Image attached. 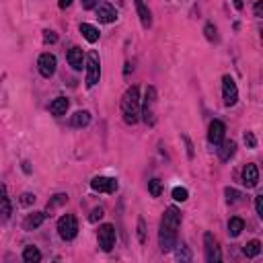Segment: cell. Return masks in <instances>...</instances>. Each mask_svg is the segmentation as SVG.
Wrapping results in <instances>:
<instances>
[{
  "instance_id": "6da1fadb",
  "label": "cell",
  "mask_w": 263,
  "mask_h": 263,
  "mask_svg": "<svg viewBox=\"0 0 263 263\" xmlns=\"http://www.w3.org/2000/svg\"><path fill=\"white\" fill-rule=\"evenodd\" d=\"M179 226H181V212L177 206H169L162 214L159 228V247L162 253H171L175 249Z\"/></svg>"
},
{
  "instance_id": "7a4b0ae2",
  "label": "cell",
  "mask_w": 263,
  "mask_h": 263,
  "mask_svg": "<svg viewBox=\"0 0 263 263\" xmlns=\"http://www.w3.org/2000/svg\"><path fill=\"white\" fill-rule=\"evenodd\" d=\"M121 118L128 125H136L140 121V89L136 84L128 86L121 97Z\"/></svg>"
},
{
  "instance_id": "3957f363",
  "label": "cell",
  "mask_w": 263,
  "mask_h": 263,
  "mask_svg": "<svg viewBox=\"0 0 263 263\" xmlns=\"http://www.w3.org/2000/svg\"><path fill=\"white\" fill-rule=\"evenodd\" d=\"M157 101H159V95L154 86H146V93H144V99H140V120L152 128L157 123Z\"/></svg>"
},
{
  "instance_id": "277c9868",
  "label": "cell",
  "mask_w": 263,
  "mask_h": 263,
  "mask_svg": "<svg viewBox=\"0 0 263 263\" xmlns=\"http://www.w3.org/2000/svg\"><path fill=\"white\" fill-rule=\"evenodd\" d=\"M86 89H93V86L101 81V58L95 50L89 52V58H86Z\"/></svg>"
},
{
  "instance_id": "5b68a950",
  "label": "cell",
  "mask_w": 263,
  "mask_h": 263,
  "mask_svg": "<svg viewBox=\"0 0 263 263\" xmlns=\"http://www.w3.org/2000/svg\"><path fill=\"white\" fill-rule=\"evenodd\" d=\"M58 235H60L62 241H72L79 235V222H76L72 214H64V216L58 220Z\"/></svg>"
},
{
  "instance_id": "8992f818",
  "label": "cell",
  "mask_w": 263,
  "mask_h": 263,
  "mask_svg": "<svg viewBox=\"0 0 263 263\" xmlns=\"http://www.w3.org/2000/svg\"><path fill=\"white\" fill-rule=\"evenodd\" d=\"M222 99L226 107H235L239 101V89H237V82L230 74H224L222 76Z\"/></svg>"
},
{
  "instance_id": "52a82bcc",
  "label": "cell",
  "mask_w": 263,
  "mask_h": 263,
  "mask_svg": "<svg viewBox=\"0 0 263 263\" xmlns=\"http://www.w3.org/2000/svg\"><path fill=\"white\" fill-rule=\"evenodd\" d=\"M97 241H99L101 251L109 253L115 245V226L113 224H101L99 230H97Z\"/></svg>"
},
{
  "instance_id": "ba28073f",
  "label": "cell",
  "mask_w": 263,
  "mask_h": 263,
  "mask_svg": "<svg viewBox=\"0 0 263 263\" xmlns=\"http://www.w3.org/2000/svg\"><path fill=\"white\" fill-rule=\"evenodd\" d=\"M203 253H206V261L208 263H220L222 261V253L218 247V241L214 239L212 232H203Z\"/></svg>"
},
{
  "instance_id": "9c48e42d",
  "label": "cell",
  "mask_w": 263,
  "mask_h": 263,
  "mask_svg": "<svg viewBox=\"0 0 263 263\" xmlns=\"http://www.w3.org/2000/svg\"><path fill=\"white\" fill-rule=\"evenodd\" d=\"M56 68H58V60H56L54 54L45 52L37 58V70H40V74L43 76V79H52V76L56 74Z\"/></svg>"
},
{
  "instance_id": "30bf717a",
  "label": "cell",
  "mask_w": 263,
  "mask_h": 263,
  "mask_svg": "<svg viewBox=\"0 0 263 263\" xmlns=\"http://www.w3.org/2000/svg\"><path fill=\"white\" fill-rule=\"evenodd\" d=\"M91 189L97 193H115L120 189V183L113 177H95L91 181Z\"/></svg>"
},
{
  "instance_id": "8fae6325",
  "label": "cell",
  "mask_w": 263,
  "mask_h": 263,
  "mask_svg": "<svg viewBox=\"0 0 263 263\" xmlns=\"http://www.w3.org/2000/svg\"><path fill=\"white\" fill-rule=\"evenodd\" d=\"M241 179H243V185H245L247 189H253L259 185V169L255 162H249L243 167V173H241Z\"/></svg>"
},
{
  "instance_id": "7c38bea8",
  "label": "cell",
  "mask_w": 263,
  "mask_h": 263,
  "mask_svg": "<svg viewBox=\"0 0 263 263\" xmlns=\"http://www.w3.org/2000/svg\"><path fill=\"white\" fill-rule=\"evenodd\" d=\"M118 8H115L111 2H103L99 4V8H97V19H99V23H105V25H111L118 21Z\"/></svg>"
},
{
  "instance_id": "4fadbf2b",
  "label": "cell",
  "mask_w": 263,
  "mask_h": 263,
  "mask_svg": "<svg viewBox=\"0 0 263 263\" xmlns=\"http://www.w3.org/2000/svg\"><path fill=\"white\" fill-rule=\"evenodd\" d=\"M224 134H226V125H224L220 120H214L208 128V142L212 146H218L224 140Z\"/></svg>"
},
{
  "instance_id": "5bb4252c",
  "label": "cell",
  "mask_w": 263,
  "mask_h": 263,
  "mask_svg": "<svg viewBox=\"0 0 263 263\" xmlns=\"http://www.w3.org/2000/svg\"><path fill=\"white\" fill-rule=\"evenodd\" d=\"M136 4V13L140 17V23L144 29H150L152 27V13H150V6H148V0H134Z\"/></svg>"
},
{
  "instance_id": "9a60e30c",
  "label": "cell",
  "mask_w": 263,
  "mask_h": 263,
  "mask_svg": "<svg viewBox=\"0 0 263 263\" xmlns=\"http://www.w3.org/2000/svg\"><path fill=\"white\" fill-rule=\"evenodd\" d=\"M11 216H13V203H11V198H8L6 185H0V220L6 222Z\"/></svg>"
},
{
  "instance_id": "2e32d148",
  "label": "cell",
  "mask_w": 263,
  "mask_h": 263,
  "mask_svg": "<svg viewBox=\"0 0 263 263\" xmlns=\"http://www.w3.org/2000/svg\"><path fill=\"white\" fill-rule=\"evenodd\" d=\"M66 60H68V64L72 66V70L81 72L82 66H84V54H82V50H81L79 45H74V47H70V50H68Z\"/></svg>"
},
{
  "instance_id": "e0dca14e",
  "label": "cell",
  "mask_w": 263,
  "mask_h": 263,
  "mask_svg": "<svg viewBox=\"0 0 263 263\" xmlns=\"http://www.w3.org/2000/svg\"><path fill=\"white\" fill-rule=\"evenodd\" d=\"M218 146H220L218 148V159L222 162H226V161H230L232 157H235V152H237V142L235 140H222Z\"/></svg>"
},
{
  "instance_id": "ac0fdd59",
  "label": "cell",
  "mask_w": 263,
  "mask_h": 263,
  "mask_svg": "<svg viewBox=\"0 0 263 263\" xmlns=\"http://www.w3.org/2000/svg\"><path fill=\"white\" fill-rule=\"evenodd\" d=\"M45 218H47V214H45V212L27 214V218L23 220V230H35V228H40Z\"/></svg>"
},
{
  "instance_id": "d6986e66",
  "label": "cell",
  "mask_w": 263,
  "mask_h": 263,
  "mask_svg": "<svg viewBox=\"0 0 263 263\" xmlns=\"http://www.w3.org/2000/svg\"><path fill=\"white\" fill-rule=\"evenodd\" d=\"M68 107H70V101H68L66 97H56L50 103V113L56 115V118H62V115H66Z\"/></svg>"
},
{
  "instance_id": "ffe728a7",
  "label": "cell",
  "mask_w": 263,
  "mask_h": 263,
  "mask_svg": "<svg viewBox=\"0 0 263 263\" xmlns=\"http://www.w3.org/2000/svg\"><path fill=\"white\" fill-rule=\"evenodd\" d=\"M81 33H82V37L89 43H97L99 41V37H101V33H99V29H97L95 25H91V23H81Z\"/></svg>"
},
{
  "instance_id": "44dd1931",
  "label": "cell",
  "mask_w": 263,
  "mask_h": 263,
  "mask_svg": "<svg viewBox=\"0 0 263 263\" xmlns=\"http://www.w3.org/2000/svg\"><path fill=\"white\" fill-rule=\"evenodd\" d=\"M89 123H91V113L86 111V109L76 111L72 118H70V125H72V128H86Z\"/></svg>"
},
{
  "instance_id": "7402d4cb",
  "label": "cell",
  "mask_w": 263,
  "mask_h": 263,
  "mask_svg": "<svg viewBox=\"0 0 263 263\" xmlns=\"http://www.w3.org/2000/svg\"><path fill=\"white\" fill-rule=\"evenodd\" d=\"M243 230H245V220L239 218V216H232V218L228 220V237L237 239Z\"/></svg>"
},
{
  "instance_id": "603a6c76",
  "label": "cell",
  "mask_w": 263,
  "mask_h": 263,
  "mask_svg": "<svg viewBox=\"0 0 263 263\" xmlns=\"http://www.w3.org/2000/svg\"><path fill=\"white\" fill-rule=\"evenodd\" d=\"M23 261H27V263H37V261H41V251L37 249V247H33V245L25 247V251H23Z\"/></svg>"
},
{
  "instance_id": "cb8c5ba5",
  "label": "cell",
  "mask_w": 263,
  "mask_h": 263,
  "mask_svg": "<svg viewBox=\"0 0 263 263\" xmlns=\"http://www.w3.org/2000/svg\"><path fill=\"white\" fill-rule=\"evenodd\" d=\"M243 253L249 257V259H253V257H257L259 253H261V243L257 241V239H253V241H249L245 247H243Z\"/></svg>"
},
{
  "instance_id": "d4e9b609",
  "label": "cell",
  "mask_w": 263,
  "mask_h": 263,
  "mask_svg": "<svg viewBox=\"0 0 263 263\" xmlns=\"http://www.w3.org/2000/svg\"><path fill=\"white\" fill-rule=\"evenodd\" d=\"M148 193L152 198H161V193H162V181L159 177H154L148 181Z\"/></svg>"
},
{
  "instance_id": "484cf974",
  "label": "cell",
  "mask_w": 263,
  "mask_h": 263,
  "mask_svg": "<svg viewBox=\"0 0 263 263\" xmlns=\"http://www.w3.org/2000/svg\"><path fill=\"white\" fill-rule=\"evenodd\" d=\"M171 196H173V200L175 202H187L189 200V191L185 189V187H181V185H177V187H173V191H171Z\"/></svg>"
},
{
  "instance_id": "4316f807",
  "label": "cell",
  "mask_w": 263,
  "mask_h": 263,
  "mask_svg": "<svg viewBox=\"0 0 263 263\" xmlns=\"http://www.w3.org/2000/svg\"><path fill=\"white\" fill-rule=\"evenodd\" d=\"M203 35H206L208 41H218V29L214 23H206V27H203Z\"/></svg>"
},
{
  "instance_id": "83f0119b",
  "label": "cell",
  "mask_w": 263,
  "mask_h": 263,
  "mask_svg": "<svg viewBox=\"0 0 263 263\" xmlns=\"http://www.w3.org/2000/svg\"><path fill=\"white\" fill-rule=\"evenodd\" d=\"M62 203H68V196L66 193H58V196H54L50 202H47V210H54L58 206H62Z\"/></svg>"
},
{
  "instance_id": "f1b7e54d",
  "label": "cell",
  "mask_w": 263,
  "mask_h": 263,
  "mask_svg": "<svg viewBox=\"0 0 263 263\" xmlns=\"http://www.w3.org/2000/svg\"><path fill=\"white\" fill-rule=\"evenodd\" d=\"M224 196H226V203H237L241 200V191L235 187H226L224 189Z\"/></svg>"
},
{
  "instance_id": "f546056e",
  "label": "cell",
  "mask_w": 263,
  "mask_h": 263,
  "mask_svg": "<svg viewBox=\"0 0 263 263\" xmlns=\"http://www.w3.org/2000/svg\"><path fill=\"white\" fill-rule=\"evenodd\" d=\"M177 247V253H175V255H177V259H181V261H191V251L185 247V245H175Z\"/></svg>"
},
{
  "instance_id": "4dcf8cb0",
  "label": "cell",
  "mask_w": 263,
  "mask_h": 263,
  "mask_svg": "<svg viewBox=\"0 0 263 263\" xmlns=\"http://www.w3.org/2000/svg\"><path fill=\"white\" fill-rule=\"evenodd\" d=\"M243 140H245L247 148H251V150L257 148V138H255V134H253V132H245V134H243Z\"/></svg>"
},
{
  "instance_id": "1f68e13d",
  "label": "cell",
  "mask_w": 263,
  "mask_h": 263,
  "mask_svg": "<svg viewBox=\"0 0 263 263\" xmlns=\"http://www.w3.org/2000/svg\"><path fill=\"white\" fill-rule=\"evenodd\" d=\"M35 193H21V198H19V203H21V206H33V203H35Z\"/></svg>"
},
{
  "instance_id": "d6a6232c",
  "label": "cell",
  "mask_w": 263,
  "mask_h": 263,
  "mask_svg": "<svg viewBox=\"0 0 263 263\" xmlns=\"http://www.w3.org/2000/svg\"><path fill=\"white\" fill-rule=\"evenodd\" d=\"M138 241H140V245H146V222H144V218H138Z\"/></svg>"
},
{
  "instance_id": "836d02e7",
  "label": "cell",
  "mask_w": 263,
  "mask_h": 263,
  "mask_svg": "<svg viewBox=\"0 0 263 263\" xmlns=\"http://www.w3.org/2000/svg\"><path fill=\"white\" fill-rule=\"evenodd\" d=\"M103 216H105L103 208H93V210H91V214H89V222H93V224H95V222H99Z\"/></svg>"
},
{
  "instance_id": "e575fe53",
  "label": "cell",
  "mask_w": 263,
  "mask_h": 263,
  "mask_svg": "<svg viewBox=\"0 0 263 263\" xmlns=\"http://www.w3.org/2000/svg\"><path fill=\"white\" fill-rule=\"evenodd\" d=\"M56 41H58L56 31H50V29H45V31H43V43H45V45H52V43H56Z\"/></svg>"
},
{
  "instance_id": "d590c367",
  "label": "cell",
  "mask_w": 263,
  "mask_h": 263,
  "mask_svg": "<svg viewBox=\"0 0 263 263\" xmlns=\"http://www.w3.org/2000/svg\"><path fill=\"white\" fill-rule=\"evenodd\" d=\"M255 212L259 218H263V196H255Z\"/></svg>"
},
{
  "instance_id": "8d00e7d4",
  "label": "cell",
  "mask_w": 263,
  "mask_h": 263,
  "mask_svg": "<svg viewBox=\"0 0 263 263\" xmlns=\"http://www.w3.org/2000/svg\"><path fill=\"white\" fill-rule=\"evenodd\" d=\"M81 4L84 11H91V8H95L97 4H99V0H81Z\"/></svg>"
},
{
  "instance_id": "74e56055",
  "label": "cell",
  "mask_w": 263,
  "mask_h": 263,
  "mask_svg": "<svg viewBox=\"0 0 263 263\" xmlns=\"http://www.w3.org/2000/svg\"><path fill=\"white\" fill-rule=\"evenodd\" d=\"M183 142H185V146H187V157L193 159V144H191V140L187 138V136H183Z\"/></svg>"
},
{
  "instance_id": "f35d334b",
  "label": "cell",
  "mask_w": 263,
  "mask_h": 263,
  "mask_svg": "<svg viewBox=\"0 0 263 263\" xmlns=\"http://www.w3.org/2000/svg\"><path fill=\"white\" fill-rule=\"evenodd\" d=\"M253 11H255L257 19H261V11H263V2H261V0H257V2H255V8H253Z\"/></svg>"
},
{
  "instance_id": "ab89813d",
  "label": "cell",
  "mask_w": 263,
  "mask_h": 263,
  "mask_svg": "<svg viewBox=\"0 0 263 263\" xmlns=\"http://www.w3.org/2000/svg\"><path fill=\"white\" fill-rule=\"evenodd\" d=\"M70 4H72V0H58V6L60 8H68Z\"/></svg>"
},
{
  "instance_id": "60d3db41",
  "label": "cell",
  "mask_w": 263,
  "mask_h": 263,
  "mask_svg": "<svg viewBox=\"0 0 263 263\" xmlns=\"http://www.w3.org/2000/svg\"><path fill=\"white\" fill-rule=\"evenodd\" d=\"M232 4H235L237 11H243V8H245V2H243V0H232Z\"/></svg>"
},
{
  "instance_id": "b9f144b4",
  "label": "cell",
  "mask_w": 263,
  "mask_h": 263,
  "mask_svg": "<svg viewBox=\"0 0 263 263\" xmlns=\"http://www.w3.org/2000/svg\"><path fill=\"white\" fill-rule=\"evenodd\" d=\"M23 171H25V173H31V167H29V162H27V161L23 162Z\"/></svg>"
}]
</instances>
